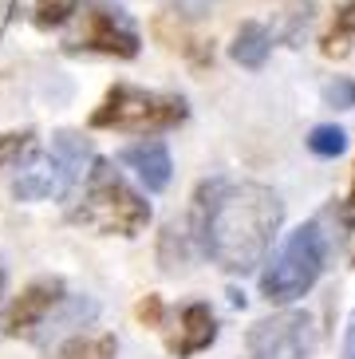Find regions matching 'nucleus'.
I'll list each match as a JSON object with an SVG mask.
<instances>
[{
  "instance_id": "2",
  "label": "nucleus",
  "mask_w": 355,
  "mask_h": 359,
  "mask_svg": "<svg viewBox=\"0 0 355 359\" xmlns=\"http://www.w3.org/2000/svg\"><path fill=\"white\" fill-rule=\"evenodd\" d=\"M83 190L72 205V222L87 225L107 237H138L150 225V205L147 198L119 174L111 162H95L79 182Z\"/></svg>"
},
{
  "instance_id": "19",
  "label": "nucleus",
  "mask_w": 355,
  "mask_h": 359,
  "mask_svg": "<svg viewBox=\"0 0 355 359\" xmlns=\"http://www.w3.org/2000/svg\"><path fill=\"white\" fill-rule=\"evenodd\" d=\"M72 8L75 0H40V24H60Z\"/></svg>"
},
{
  "instance_id": "14",
  "label": "nucleus",
  "mask_w": 355,
  "mask_h": 359,
  "mask_svg": "<svg viewBox=\"0 0 355 359\" xmlns=\"http://www.w3.org/2000/svg\"><path fill=\"white\" fill-rule=\"evenodd\" d=\"M308 150H312L316 158H340V154L347 150V135L340 127H312Z\"/></svg>"
},
{
  "instance_id": "20",
  "label": "nucleus",
  "mask_w": 355,
  "mask_h": 359,
  "mask_svg": "<svg viewBox=\"0 0 355 359\" xmlns=\"http://www.w3.org/2000/svg\"><path fill=\"white\" fill-rule=\"evenodd\" d=\"M170 4H174L182 16H206V12L217 4V0H170Z\"/></svg>"
},
{
  "instance_id": "8",
  "label": "nucleus",
  "mask_w": 355,
  "mask_h": 359,
  "mask_svg": "<svg viewBox=\"0 0 355 359\" xmlns=\"http://www.w3.org/2000/svg\"><path fill=\"white\" fill-rule=\"evenodd\" d=\"M79 43L91 48V52H107V55H138V32L135 24L123 16V8H91L83 16V32H79Z\"/></svg>"
},
{
  "instance_id": "15",
  "label": "nucleus",
  "mask_w": 355,
  "mask_h": 359,
  "mask_svg": "<svg viewBox=\"0 0 355 359\" xmlns=\"http://www.w3.org/2000/svg\"><path fill=\"white\" fill-rule=\"evenodd\" d=\"M162 264H166V269L186 264V229L170 225V229L162 233Z\"/></svg>"
},
{
  "instance_id": "17",
  "label": "nucleus",
  "mask_w": 355,
  "mask_h": 359,
  "mask_svg": "<svg viewBox=\"0 0 355 359\" xmlns=\"http://www.w3.org/2000/svg\"><path fill=\"white\" fill-rule=\"evenodd\" d=\"M32 150V135H0V170L20 162V154Z\"/></svg>"
},
{
  "instance_id": "18",
  "label": "nucleus",
  "mask_w": 355,
  "mask_h": 359,
  "mask_svg": "<svg viewBox=\"0 0 355 359\" xmlns=\"http://www.w3.org/2000/svg\"><path fill=\"white\" fill-rule=\"evenodd\" d=\"M138 320L147 327H162L166 324V304H162V296H147L142 304H138Z\"/></svg>"
},
{
  "instance_id": "5",
  "label": "nucleus",
  "mask_w": 355,
  "mask_h": 359,
  "mask_svg": "<svg viewBox=\"0 0 355 359\" xmlns=\"http://www.w3.org/2000/svg\"><path fill=\"white\" fill-rule=\"evenodd\" d=\"M316 348V324L308 312H281L257 320L245 336V359H308Z\"/></svg>"
},
{
  "instance_id": "6",
  "label": "nucleus",
  "mask_w": 355,
  "mask_h": 359,
  "mask_svg": "<svg viewBox=\"0 0 355 359\" xmlns=\"http://www.w3.org/2000/svg\"><path fill=\"white\" fill-rule=\"evenodd\" d=\"M67 300V285L60 276H40L32 285L20 288V296L8 304L4 312V332L8 336H32L36 327H43L55 316V308Z\"/></svg>"
},
{
  "instance_id": "16",
  "label": "nucleus",
  "mask_w": 355,
  "mask_h": 359,
  "mask_svg": "<svg viewBox=\"0 0 355 359\" xmlns=\"http://www.w3.org/2000/svg\"><path fill=\"white\" fill-rule=\"evenodd\" d=\"M324 103L335 107V111H351L355 107V83L347 79V75H335L332 83L324 87Z\"/></svg>"
},
{
  "instance_id": "12",
  "label": "nucleus",
  "mask_w": 355,
  "mask_h": 359,
  "mask_svg": "<svg viewBox=\"0 0 355 359\" xmlns=\"http://www.w3.org/2000/svg\"><path fill=\"white\" fill-rule=\"evenodd\" d=\"M55 359H119V339L111 332H95V336H75L63 344Z\"/></svg>"
},
{
  "instance_id": "3",
  "label": "nucleus",
  "mask_w": 355,
  "mask_h": 359,
  "mask_svg": "<svg viewBox=\"0 0 355 359\" xmlns=\"http://www.w3.org/2000/svg\"><path fill=\"white\" fill-rule=\"evenodd\" d=\"M328 264V237L320 222H304L296 233H288V241L281 245V253L264 264L261 273V296L269 304H293L304 292H312Z\"/></svg>"
},
{
  "instance_id": "9",
  "label": "nucleus",
  "mask_w": 355,
  "mask_h": 359,
  "mask_svg": "<svg viewBox=\"0 0 355 359\" xmlns=\"http://www.w3.org/2000/svg\"><path fill=\"white\" fill-rule=\"evenodd\" d=\"M119 158L138 174V182L147 186L150 194H162L170 186V174H174V162H170V150L162 138H142L135 147H126Z\"/></svg>"
},
{
  "instance_id": "21",
  "label": "nucleus",
  "mask_w": 355,
  "mask_h": 359,
  "mask_svg": "<svg viewBox=\"0 0 355 359\" xmlns=\"http://www.w3.org/2000/svg\"><path fill=\"white\" fill-rule=\"evenodd\" d=\"M344 359H355V320L347 324V336H344Z\"/></svg>"
},
{
  "instance_id": "11",
  "label": "nucleus",
  "mask_w": 355,
  "mask_h": 359,
  "mask_svg": "<svg viewBox=\"0 0 355 359\" xmlns=\"http://www.w3.org/2000/svg\"><path fill=\"white\" fill-rule=\"evenodd\" d=\"M269 48H272V40H269V32H264L261 24H241V32H237V40H233L229 55L241 67H261L264 60H269Z\"/></svg>"
},
{
  "instance_id": "1",
  "label": "nucleus",
  "mask_w": 355,
  "mask_h": 359,
  "mask_svg": "<svg viewBox=\"0 0 355 359\" xmlns=\"http://www.w3.org/2000/svg\"><path fill=\"white\" fill-rule=\"evenodd\" d=\"M284 205L261 182H206L198 194V237L225 273H253L281 229Z\"/></svg>"
},
{
  "instance_id": "7",
  "label": "nucleus",
  "mask_w": 355,
  "mask_h": 359,
  "mask_svg": "<svg viewBox=\"0 0 355 359\" xmlns=\"http://www.w3.org/2000/svg\"><path fill=\"white\" fill-rule=\"evenodd\" d=\"M162 332H166L170 355L189 359V355H198V351L213 348V339H217V316H213V308L206 300H189V304L178 308L174 316H166Z\"/></svg>"
},
{
  "instance_id": "4",
  "label": "nucleus",
  "mask_w": 355,
  "mask_h": 359,
  "mask_svg": "<svg viewBox=\"0 0 355 359\" xmlns=\"http://www.w3.org/2000/svg\"><path fill=\"white\" fill-rule=\"evenodd\" d=\"M186 99L162 95V91H142V87L119 83L107 91L103 107L91 115V127L99 130H126V135H162L186 118Z\"/></svg>"
},
{
  "instance_id": "13",
  "label": "nucleus",
  "mask_w": 355,
  "mask_h": 359,
  "mask_svg": "<svg viewBox=\"0 0 355 359\" xmlns=\"http://www.w3.org/2000/svg\"><path fill=\"white\" fill-rule=\"evenodd\" d=\"M355 36V0H347L344 8L335 12V24L332 32L324 36V52L335 55V52H347V40Z\"/></svg>"
},
{
  "instance_id": "10",
  "label": "nucleus",
  "mask_w": 355,
  "mask_h": 359,
  "mask_svg": "<svg viewBox=\"0 0 355 359\" xmlns=\"http://www.w3.org/2000/svg\"><path fill=\"white\" fill-rule=\"evenodd\" d=\"M12 194L20 201H40V198H52V194H72V186H67V174H63L60 158L48 150L43 158H32L28 166L20 170Z\"/></svg>"
},
{
  "instance_id": "22",
  "label": "nucleus",
  "mask_w": 355,
  "mask_h": 359,
  "mask_svg": "<svg viewBox=\"0 0 355 359\" xmlns=\"http://www.w3.org/2000/svg\"><path fill=\"white\" fill-rule=\"evenodd\" d=\"M344 217H347V225H355V178H351V198H347V213H344Z\"/></svg>"
}]
</instances>
